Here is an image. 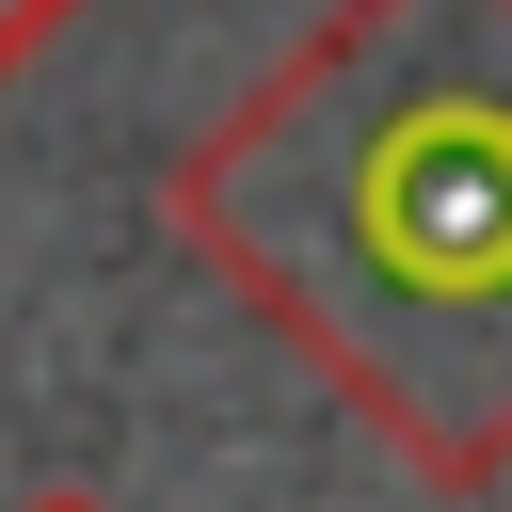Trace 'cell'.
Masks as SVG:
<instances>
[{
	"label": "cell",
	"mask_w": 512,
	"mask_h": 512,
	"mask_svg": "<svg viewBox=\"0 0 512 512\" xmlns=\"http://www.w3.org/2000/svg\"><path fill=\"white\" fill-rule=\"evenodd\" d=\"M352 240H368V272H384V288L512 272V128H496V112L400 128V144L352 176Z\"/></svg>",
	"instance_id": "obj_1"
}]
</instances>
